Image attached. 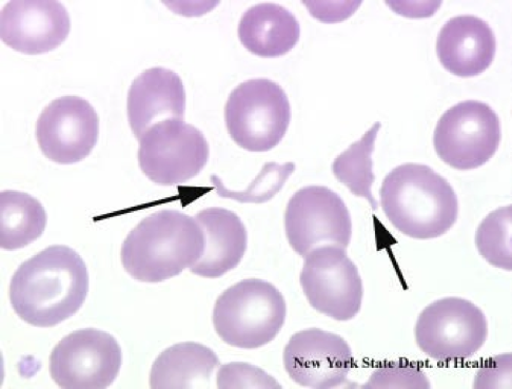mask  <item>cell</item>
Instances as JSON below:
<instances>
[{
    "mask_svg": "<svg viewBox=\"0 0 512 389\" xmlns=\"http://www.w3.org/2000/svg\"><path fill=\"white\" fill-rule=\"evenodd\" d=\"M88 290V269L82 257L67 246H51L18 267L10 301L26 323L53 327L81 309Z\"/></svg>",
    "mask_w": 512,
    "mask_h": 389,
    "instance_id": "6da1fadb",
    "label": "cell"
},
{
    "mask_svg": "<svg viewBox=\"0 0 512 389\" xmlns=\"http://www.w3.org/2000/svg\"><path fill=\"white\" fill-rule=\"evenodd\" d=\"M204 249V231L195 218L162 210L129 233L122 247V263L134 280L160 283L198 263Z\"/></svg>",
    "mask_w": 512,
    "mask_h": 389,
    "instance_id": "7a4b0ae2",
    "label": "cell"
},
{
    "mask_svg": "<svg viewBox=\"0 0 512 389\" xmlns=\"http://www.w3.org/2000/svg\"><path fill=\"white\" fill-rule=\"evenodd\" d=\"M390 223L412 239L439 238L456 224L459 201L454 188L426 165L404 164L393 169L380 190Z\"/></svg>",
    "mask_w": 512,
    "mask_h": 389,
    "instance_id": "3957f363",
    "label": "cell"
},
{
    "mask_svg": "<svg viewBox=\"0 0 512 389\" xmlns=\"http://www.w3.org/2000/svg\"><path fill=\"white\" fill-rule=\"evenodd\" d=\"M286 315L287 305L277 287L248 279L225 290L216 301L213 325L228 345L255 349L279 335Z\"/></svg>",
    "mask_w": 512,
    "mask_h": 389,
    "instance_id": "277c9868",
    "label": "cell"
},
{
    "mask_svg": "<svg viewBox=\"0 0 512 389\" xmlns=\"http://www.w3.org/2000/svg\"><path fill=\"white\" fill-rule=\"evenodd\" d=\"M291 120L288 96L270 80L247 81L236 87L225 107L232 140L251 152H266L283 140Z\"/></svg>",
    "mask_w": 512,
    "mask_h": 389,
    "instance_id": "5b68a950",
    "label": "cell"
},
{
    "mask_svg": "<svg viewBox=\"0 0 512 389\" xmlns=\"http://www.w3.org/2000/svg\"><path fill=\"white\" fill-rule=\"evenodd\" d=\"M416 341L423 353L440 362L474 357L488 336L483 311L460 298H445L427 306L420 315Z\"/></svg>",
    "mask_w": 512,
    "mask_h": 389,
    "instance_id": "8992f818",
    "label": "cell"
},
{
    "mask_svg": "<svg viewBox=\"0 0 512 389\" xmlns=\"http://www.w3.org/2000/svg\"><path fill=\"white\" fill-rule=\"evenodd\" d=\"M300 282L308 302L319 313L340 322L360 313L363 281L346 248L325 245L308 252Z\"/></svg>",
    "mask_w": 512,
    "mask_h": 389,
    "instance_id": "52a82bcc",
    "label": "cell"
},
{
    "mask_svg": "<svg viewBox=\"0 0 512 389\" xmlns=\"http://www.w3.org/2000/svg\"><path fill=\"white\" fill-rule=\"evenodd\" d=\"M500 143L498 114L478 101L462 102L447 110L433 134V145L440 159L463 171L486 164L494 157Z\"/></svg>",
    "mask_w": 512,
    "mask_h": 389,
    "instance_id": "ba28073f",
    "label": "cell"
},
{
    "mask_svg": "<svg viewBox=\"0 0 512 389\" xmlns=\"http://www.w3.org/2000/svg\"><path fill=\"white\" fill-rule=\"evenodd\" d=\"M140 142L142 171L153 183L163 186L190 181L202 172L209 159L204 134L182 120L155 124Z\"/></svg>",
    "mask_w": 512,
    "mask_h": 389,
    "instance_id": "9c48e42d",
    "label": "cell"
},
{
    "mask_svg": "<svg viewBox=\"0 0 512 389\" xmlns=\"http://www.w3.org/2000/svg\"><path fill=\"white\" fill-rule=\"evenodd\" d=\"M123 354L109 334L94 328L76 330L50 356V374L66 389H104L120 374Z\"/></svg>",
    "mask_w": 512,
    "mask_h": 389,
    "instance_id": "30bf717a",
    "label": "cell"
},
{
    "mask_svg": "<svg viewBox=\"0 0 512 389\" xmlns=\"http://www.w3.org/2000/svg\"><path fill=\"white\" fill-rule=\"evenodd\" d=\"M285 229L290 246L303 258L320 246L347 248L352 236L345 202L323 186H308L294 193L286 209Z\"/></svg>",
    "mask_w": 512,
    "mask_h": 389,
    "instance_id": "8fae6325",
    "label": "cell"
},
{
    "mask_svg": "<svg viewBox=\"0 0 512 389\" xmlns=\"http://www.w3.org/2000/svg\"><path fill=\"white\" fill-rule=\"evenodd\" d=\"M100 121L91 104L78 96L51 102L39 115L36 140L45 157L71 165L83 161L95 147Z\"/></svg>",
    "mask_w": 512,
    "mask_h": 389,
    "instance_id": "7c38bea8",
    "label": "cell"
},
{
    "mask_svg": "<svg viewBox=\"0 0 512 389\" xmlns=\"http://www.w3.org/2000/svg\"><path fill=\"white\" fill-rule=\"evenodd\" d=\"M283 361L295 383L315 389L343 385L353 366L349 344L341 336L319 328L293 335L285 346Z\"/></svg>",
    "mask_w": 512,
    "mask_h": 389,
    "instance_id": "4fadbf2b",
    "label": "cell"
},
{
    "mask_svg": "<svg viewBox=\"0 0 512 389\" xmlns=\"http://www.w3.org/2000/svg\"><path fill=\"white\" fill-rule=\"evenodd\" d=\"M65 6L58 2H9L0 13V37L8 47L29 55L48 53L70 33Z\"/></svg>",
    "mask_w": 512,
    "mask_h": 389,
    "instance_id": "5bb4252c",
    "label": "cell"
},
{
    "mask_svg": "<svg viewBox=\"0 0 512 389\" xmlns=\"http://www.w3.org/2000/svg\"><path fill=\"white\" fill-rule=\"evenodd\" d=\"M128 120L137 140L155 124L182 120L186 91L179 74L157 67L136 77L128 94Z\"/></svg>",
    "mask_w": 512,
    "mask_h": 389,
    "instance_id": "9a60e30c",
    "label": "cell"
},
{
    "mask_svg": "<svg viewBox=\"0 0 512 389\" xmlns=\"http://www.w3.org/2000/svg\"><path fill=\"white\" fill-rule=\"evenodd\" d=\"M497 41L483 19L461 15L449 19L438 36L437 52L443 67L459 77H475L494 62Z\"/></svg>",
    "mask_w": 512,
    "mask_h": 389,
    "instance_id": "2e32d148",
    "label": "cell"
},
{
    "mask_svg": "<svg viewBox=\"0 0 512 389\" xmlns=\"http://www.w3.org/2000/svg\"><path fill=\"white\" fill-rule=\"evenodd\" d=\"M205 235L202 258L191 272L207 279H218L238 267L247 250L248 235L238 215L225 208H207L196 215Z\"/></svg>",
    "mask_w": 512,
    "mask_h": 389,
    "instance_id": "e0dca14e",
    "label": "cell"
},
{
    "mask_svg": "<svg viewBox=\"0 0 512 389\" xmlns=\"http://www.w3.org/2000/svg\"><path fill=\"white\" fill-rule=\"evenodd\" d=\"M297 17L277 4H260L242 16L239 37L246 49L262 57L287 54L300 40Z\"/></svg>",
    "mask_w": 512,
    "mask_h": 389,
    "instance_id": "ac0fdd59",
    "label": "cell"
},
{
    "mask_svg": "<svg viewBox=\"0 0 512 389\" xmlns=\"http://www.w3.org/2000/svg\"><path fill=\"white\" fill-rule=\"evenodd\" d=\"M219 357L209 347L195 342L175 344L155 360L150 373L153 389L208 387Z\"/></svg>",
    "mask_w": 512,
    "mask_h": 389,
    "instance_id": "d6986e66",
    "label": "cell"
},
{
    "mask_svg": "<svg viewBox=\"0 0 512 389\" xmlns=\"http://www.w3.org/2000/svg\"><path fill=\"white\" fill-rule=\"evenodd\" d=\"M47 226V212L30 194L15 190L0 193V246L21 249L41 237Z\"/></svg>",
    "mask_w": 512,
    "mask_h": 389,
    "instance_id": "ffe728a7",
    "label": "cell"
},
{
    "mask_svg": "<svg viewBox=\"0 0 512 389\" xmlns=\"http://www.w3.org/2000/svg\"><path fill=\"white\" fill-rule=\"evenodd\" d=\"M380 128L381 123L374 124L360 141L341 153L332 165L334 177L354 196L366 199L373 210L378 209V202L372 194V185L376 179L372 170V154Z\"/></svg>",
    "mask_w": 512,
    "mask_h": 389,
    "instance_id": "44dd1931",
    "label": "cell"
},
{
    "mask_svg": "<svg viewBox=\"0 0 512 389\" xmlns=\"http://www.w3.org/2000/svg\"><path fill=\"white\" fill-rule=\"evenodd\" d=\"M512 207H502L484 219L478 228L476 244L480 255L492 266L512 270Z\"/></svg>",
    "mask_w": 512,
    "mask_h": 389,
    "instance_id": "7402d4cb",
    "label": "cell"
},
{
    "mask_svg": "<svg viewBox=\"0 0 512 389\" xmlns=\"http://www.w3.org/2000/svg\"><path fill=\"white\" fill-rule=\"evenodd\" d=\"M294 170L295 164L293 163H286L284 165L268 163L263 167L258 178L245 190L240 191L226 188L216 175H212L211 182L222 198L232 199L241 203L261 204L271 200L284 187Z\"/></svg>",
    "mask_w": 512,
    "mask_h": 389,
    "instance_id": "603a6c76",
    "label": "cell"
},
{
    "mask_svg": "<svg viewBox=\"0 0 512 389\" xmlns=\"http://www.w3.org/2000/svg\"><path fill=\"white\" fill-rule=\"evenodd\" d=\"M365 388L412 387L429 388L430 384L421 369L409 363H385L373 373Z\"/></svg>",
    "mask_w": 512,
    "mask_h": 389,
    "instance_id": "cb8c5ba5",
    "label": "cell"
},
{
    "mask_svg": "<svg viewBox=\"0 0 512 389\" xmlns=\"http://www.w3.org/2000/svg\"><path fill=\"white\" fill-rule=\"evenodd\" d=\"M218 387L223 388H282L263 369L247 363L223 365L218 373Z\"/></svg>",
    "mask_w": 512,
    "mask_h": 389,
    "instance_id": "d4e9b609",
    "label": "cell"
},
{
    "mask_svg": "<svg viewBox=\"0 0 512 389\" xmlns=\"http://www.w3.org/2000/svg\"><path fill=\"white\" fill-rule=\"evenodd\" d=\"M475 387L511 388V354L490 359L479 371Z\"/></svg>",
    "mask_w": 512,
    "mask_h": 389,
    "instance_id": "484cf974",
    "label": "cell"
}]
</instances>
